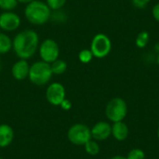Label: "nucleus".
<instances>
[{
  "mask_svg": "<svg viewBox=\"0 0 159 159\" xmlns=\"http://www.w3.org/2000/svg\"><path fill=\"white\" fill-rule=\"evenodd\" d=\"M39 47V36L33 30H23L16 34L12 40V48L15 54L22 60L32 58Z\"/></svg>",
  "mask_w": 159,
  "mask_h": 159,
  "instance_id": "1",
  "label": "nucleus"
},
{
  "mask_svg": "<svg viewBox=\"0 0 159 159\" xmlns=\"http://www.w3.org/2000/svg\"><path fill=\"white\" fill-rule=\"evenodd\" d=\"M24 16L30 23L34 25H43L51 18V9L45 2L34 0L26 4Z\"/></svg>",
  "mask_w": 159,
  "mask_h": 159,
  "instance_id": "2",
  "label": "nucleus"
},
{
  "mask_svg": "<svg viewBox=\"0 0 159 159\" xmlns=\"http://www.w3.org/2000/svg\"><path fill=\"white\" fill-rule=\"evenodd\" d=\"M52 75L53 74L51 72L50 64L48 62L38 61L30 65L28 78L30 82L35 86L41 87L47 85L50 81Z\"/></svg>",
  "mask_w": 159,
  "mask_h": 159,
  "instance_id": "3",
  "label": "nucleus"
},
{
  "mask_svg": "<svg viewBox=\"0 0 159 159\" xmlns=\"http://www.w3.org/2000/svg\"><path fill=\"white\" fill-rule=\"evenodd\" d=\"M127 114H128V105L122 98L119 97L114 98L106 105L105 108L106 117L113 123L123 121Z\"/></svg>",
  "mask_w": 159,
  "mask_h": 159,
  "instance_id": "4",
  "label": "nucleus"
},
{
  "mask_svg": "<svg viewBox=\"0 0 159 159\" xmlns=\"http://www.w3.org/2000/svg\"><path fill=\"white\" fill-rule=\"evenodd\" d=\"M67 138L74 145H85L89 140L92 139L91 130L85 124L77 123L70 127L67 131Z\"/></svg>",
  "mask_w": 159,
  "mask_h": 159,
  "instance_id": "5",
  "label": "nucleus"
},
{
  "mask_svg": "<svg viewBox=\"0 0 159 159\" xmlns=\"http://www.w3.org/2000/svg\"><path fill=\"white\" fill-rule=\"evenodd\" d=\"M112 49V42L110 38L104 34H97L92 38L90 44V50L93 57L98 59L105 58Z\"/></svg>",
  "mask_w": 159,
  "mask_h": 159,
  "instance_id": "6",
  "label": "nucleus"
},
{
  "mask_svg": "<svg viewBox=\"0 0 159 159\" xmlns=\"http://www.w3.org/2000/svg\"><path fill=\"white\" fill-rule=\"evenodd\" d=\"M38 52L41 61L50 64L51 62L59 59L60 48L55 40L51 38H47L39 45Z\"/></svg>",
  "mask_w": 159,
  "mask_h": 159,
  "instance_id": "7",
  "label": "nucleus"
},
{
  "mask_svg": "<svg viewBox=\"0 0 159 159\" xmlns=\"http://www.w3.org/2000/svg\"><path fill=\"white\" fill-rule=\"evenodd\" d=\"M65 89L62 84L59 82H53L48 85L46 90L47 101L54 106H60L61 102L65 99Z\"/></svg>",
  "mask_w": 159,
  "mask_h": 159,
  "instance_id": "8",
  "label": "nucleus"
},
{
  "mask_svg": "<svg viewBox=\"0 0 159 159\" xmlns=\"http://www.w3.org/2000/svg\"><path fill=\"white\" fill-rule=\"evenodd\" d=\"M20 25V16L12 11H4L0 14V29L5 32H13Z\"/></svg>",
  "mask_w": 159,
  "mask_h": 159,
  "instance_id": "9",
  "label": "nucleus"
},
{
  "mask_svg": "<svg viewBox=\"0 0 159 159\" xmlns=\"http://www.w3.org/2000/svg\"><path fill=\"white\" fill-rule=\"evenodd\" d=\"M90 130L91 137L95 141H104L112 134V126L105 121H100L96 123Z\"/></svg>",
  "mask_w": 159,
  "mask_h": 159,
  "instance_id": "10",
  "label": "nucleus"
},
{
  "mask_svg": "<svg viewBox=\"0 0 159 159\" xmlns=\"http://www.w3.org/2000/svg\"><path fill=\"white\" fill-rule=\"evenodd\" d=\"M30 71V65L27 60L20 59L11 67V75L16 80H24L28 77Z\"/></svg>",
  "mask_w": 159,
  "mask_h": 159,
  "instance_id": "11",
  "label": "nucleus"
},
{
  "mask_svg": "<svg viewBox=\"0 0 159 159\" xmlns=\"http://www.w3.org/2000/svg\"><path fill=\"white\" fill-rule=\"evenodd\" d=\"M14 139V130L7 124H0V148H6L11 144Z\"/></svg>",
  "mask_w": 159,
  "mask_h": 159,
  "instance_id": "12",
  "label": "nucleus"
},
{
  "mask_svg": "<svg viewBox=\"0 0 159 159\" xmlns=\"http://www.w3.org/2000/svg\"><path fill=\"white\" fill-rule=\"evenodd\" d=\"M112 135L116 141H125L129 136V128L123 122H115L112 126Z\"/></svg>",
  "mask_w": 159,
  "mask_h": 159,
  "instance_id": "13",
  "label": "nucleus"
},
{
  "mask_svg": "<svg viewBox=\"0 0 159 159\" xmlns=\"http://www.w3.org/2000/svg\"><path fill=\"white\" fill-rule=\"evenodd\" d=\"M50 68H51V72H52L53 75H62V74H64L66 72L67 63L63 60L57 59L56 61H54L53 62L50 63Z\"/></svg>",
  "mask_w": 159,
  "mask_h": 159,
  "instance_id": "14",
  "label": "nucleus"
},
{
  "mask_svg": "<svg viewBox=\"0 0 159 159\" xmlns=\"http://www.w3.org/2000/svg\"><path fill=\"white\" fill-rule=\"evenodd\" d=\"M11 48L12 40L10 39V37L4 33H0V54H7L10 51Z\"/></svg>",
  "mask_w": 159,
  "mask_h": 159,
  "instance_id": "15",
  "label": "nucleus"
},
{
  "mask_svg": "<svg viewBox=\"0 0 159 159\" xmlns=\"http://www.w3.org/2000/svg\"><path fill=\"white\" fill-rule=\"evenodd\" d=\"M85 151L87 154L90 155V156H97L100 153V146L98 144V143L96 141L93 140H89L85 145Z\"/></svg>",
  "mask_w": 159,
  "mask_h": 159,
  "instance_id": "16",
  "label": "nucleus"
},
{
  "mask_svg": "<svg viewBox=\"0 0 159 159\" xmlns=\"http://www.w3.org/2000/svg\"><path fill=\"white\" fill-rule=\"evenodd\" d=\"M149 38H150L149 34L145 31H143L137 35L136 40H135V44L139 48H143L147 46V44L149 42Z\"/></svg>",
  "mask_w": 159,
  "mask_h": 159,
  "instance_id": "17",
  "label": "nucleus"
},
{
  "mask_svg": "<svg viewBox=\"0 0 159 159\" xmlns=\"http://www.w3.org/2000/svg\"><path fill=\"white\" fill-rule=\"evenodd\" d=\"M18 3V0H0V8L4 11H12Z\"/></svg>",
  "mask_w": 159,
  "mask_h": 159,
  "instance_id": "18",
  "label": "nucleus"
},
{
  "mask_svg": "<svg viewBox=\"0 0 159 159\" xmlns=\"http://www.w3.org/2000/svg\"><path fill=\"white\" fill-rule=\"evenodd\" d=\"M93 59V54L90 49H82L78 54V60L82 63H89Z\"/></svg>",
  "mask_w": 159,
  "mask_h": 159,
  "instance_id": "19",
  "label": "nucleus"
},
{
  "mask_svg": "<svg viewBox=\"0 0 159 159\" xmlns=\"http://www.w3.org/2000/svg\"><path fill=\"white\" fill-rule=\"evenodd\" d=\"M67 0H46V4L48 6V7L53 10H60L66 3Z\"/></svg>",
  "mask_w": 159,
  "mask_h": 159,
  "instance_id": "20",
  "label": "nucleus"
},
{
  "mask_svg": "<svg viewBox=\"0 0 159 159\" xmlns=\"http://www.w3.org/2000/svg\"><path fill=\"white\" fill-rule=\"evenodd\" d=\"M127 159H145V153L139 148L132 149L129 152Z\"/></svg>",
  "mask_w": 159,
  "mask_h": 159,
  "instance_id": "21",
  "label": "nucleus"
},
{
  "mask_svg": "<svg viewBox=\"0 0 159 159\" xmlns=\"http://www.w3.org/2000/svg\"><path fill=\"white\" fill-rule=\"evenodd\" d=\"M149 2H150V0H132L133 6L140 9L144 8L149 4Z\"/></svg>",
  "mask_w": 159,
  "mask_h": 159,
  "instance_id": "22",
  "label": "nucleus"
},
{
  "mask_svg": "<svg viewBox=\"0 0 159 159\" xmlns=\"http://www.w3.org/2000/svg\"><path fill=\"white\" fill-rule=\"evenodd\" d=\"M152 15H153L154 19H155L157 22H159V3L156 4V5L154 6V7H153V9H152Z\"/></svg>",
  "mask_w": 159,
  "mask_h": 159,
  "instance_id": "23",
  "label": "nucleus"
},
{
  "mask_svg": "<svg viewBox=\"0 0 159 159\" xmlns=\"http://www.w3.org/2000/svg\"><path fill=\"white\" fill-rule=\"evenodd\" d=\"M60 106H61L63 110H70L71 107H72V102H71L68 99L65 98V99L61 102V103L60 104Z\"/></svg>",
  "mask_w": 159,
  "mask_h": 159,
  "instance_id": "24",
  "label": "nucleus"
},
{
  "mask_svg": "<svg viewBox=\"0 0 159 159\" xmlns=\"http://www.w3.org/2000/svg\"><path fill=\"white\" fill-rule=\"evenodd\" d=\"M110 159H127V157H122V156H115V157H111Z\"/></svg>",
  "mask_w": 159,
  "mask_h": 159,
  "instance_id": "25",
  "label": "nucleus"
},
{
  "mask_svg": "<svg viewBox=\"0 0 159 159\" xmlns=\"http://www.w3.org/2000/svg\"><path fill=\"white\" fill-rule=\"evenodd\" d=\"M32 1H34V0H18L19 3H22V4H28Z\"/></svg>",
  "mask_w": 159,
  "mask_h": 159,
  "instance_id": "26",
  "label": "nucleus"
},
{
  "mask_svg": "<svg viewBox=\"0 0 159 159\" xmlns=\"http://www.w3.org/2000/svg\"><path fill=\"white\" fill-rule=\"evenodd\" d=\"M157 138H158V141H159V127H158V129H157Z\"/></svg>",
  "mask_w": 159,
  "mask_h": 159,
  "instance_id": "27",
  "label": "nucleus"
},
{
  "mask_svg": "<svg viewBox=\"0 0 159 159\" xmlns=\"http://www.w3.org/2000/svg\"><path fill=\"white\" fill-rule=\"evenodd\" d=\"M157 63H158V65H159V54H158V57H157Z\"/></svg>",
  "mask_w": 159,
  "mask_h": 159,
  "instance_id": "28",
  "label": "nucleus"
},
{
  "mask_svg": "<svg viewBox=\"0 0 159 159\" xmlns=\"http://www.w3.org/2000/svg\"><path fill=\"white\" fill-rule=\"evenodd\" d=\"M0 71H1V62H0Z\"/></svg>",
  "mask_w": 159,
  "mask_h": 159,
  "instance_id": "29",
  "label": "nucleus"
},
{
  "mask_svg": "<svg viewBox=\"0 0 159 159\" xmlns=\"http://www.w3.org/2000/svg\"><path fill=\"white\" fill-rule=\"evenodd\" d=\"M0 159H3V158H1V157H0Z\"/></svg>",
  "mask_w": 159,
  "mask_h": 159,
  "instance_id": "30",
  "label": "nucleus"
}]
</instances>
